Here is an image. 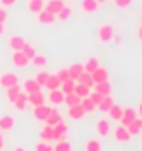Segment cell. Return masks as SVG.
<instances>
[{"label":"cell","instance_id":"cell-55","mask_svg":"<svg viewBox=\"0 0 142 151\" xmlns=\"http://www.w3.org/2000/svg\"><path fill=\"white\" fill-rule=\"evenodd\" d=\"M140 17H142V15H140Z\"/></svg>","mask_w":142,"mask_h":151},{"label":"cell","instance_id":"cell-41","mask_svg":"<svg viewBox=\"0 0 142 151\" xmlns=\"http://www.w3.org/2000/svg\"><path fill=\"white\" fill-rule=\"evenodd\" d=\"M35 151H53V146H51V142H44V140H40V142L35 144Z\"/></svg>","mask_w":142,"mask_h":151},{"label":"cell","instance_id":"cell-2","mask_svg":"<svg viewBox=\"0 0 142 151\" xmlns=\"http://www.w3.org/2000/svg\"><path fill=\"white\" fill-rule=\"evenodd\" d=\"M11 64H13L17 69H27L31 60L22 51H13V53H11Z\"/></svg>","mask_w":142,"mask_h":151},{"label":"cell","instance_id":"cell-28","mask_svg":"<svg viewBox=\"0 0 142 151\" xmlns=\"http://www.w3.org/2000/svg\"><path fill=\"white\" fill-rule=\"evenodd\" d=\"M44 6H46L44 0H29V2H27V9H29V13H33V15L40 13L44 9Z\"/></svg>","mask_w":142,"mask_h":151},{"label":"cell","instance_id":"cell-26","mask_svg":"<svg viewBox=\"0 0 142 151\" xmlns=\"http://www.w3.org/2000/svg\"><path fill=\"white\" fill-rule=\"evenodd\" d=\"M122 109H124V107H120L118 104H113V106L107 109V113H106V115L109 116V120L118 122V120H120V116H122Z\"/></svg>","mask_w":142,"mask_h":151},{"label":"cell","instance_id":"cell-52","mask_svg":"<svg viewBox=\"0 0 142 151\" xmlns=\"http://www.w3.org/2000/svg\"><path fill=\"white\" fill-rule=\"evenodd\" d=\"M97 2H98V4L102 6V4H106V2H107V0H97Z\"/></svg>","mask_w":142,"mask_h":151},{"label":"cell","instance_id":"cell-9","mask_svg":"<svg viewBox=\"0 0 142 151\" xmlns=\"http://www.w3.org/2000/svg\"><path fill=\"white\" fill-rule=\"evenodd\" d=\"M17 126V118L13 115H2L0 116V131H11Z\"/></svg>","mask_w":142,"mask_h":151},{"label":"cell","instance_id":"cell-20","mask_svg":"<svg viewBox=\"0 0 142 151\" xmlns=\"http://www.w3.org/2000/svg\"><path fill=\"white\" fill-rule=\"evenodd\" d=\"M82 11L87 13V15H91V13H97L98 9H100V4L97 2V0H82Z\"/></svg>","mask_w":142,"mask_h":151},{"label":"cell","instance_id":"cell-34","mask_svg":"<svg viewBox=\"0 0 142 151\" xmlns=\"http://www.w3.org/2000/svg\"><path fill=\"white\" fill-rule=\"evenodd\" d=\"M55 17H57V20H68V18L71 17V6H69V4H64V7H62Z\"/></svg>","mask_w":142,"mask_h":151},{"label":"cell","instance_id":"cell-45","mask_svg":"<svg viewBox=\"0 0 142 151\" xmlns=\"http://www.w3.org/2000/svg\"><path fill=\"white\" fill-rule=\"evenodd\" d=\"M0 4H2L4 7H11V6L17 4V0H0Z\"/></svg>","mask_w":142,"mask_h":151},{"label":"cell","instance_id":"cell-23","mask_svg":"<svg viewBox=\"0 0 142 151\" xmlns=\"http://www.w3.org/2000/svg\"><path fill=\"white\" fill-rule=\"evenodd\" d=\"M48 62H49V60H48V57L44 55V53H37V55L31 58V64H33L35 68H38V69H46V68H48Z\"/></svg>","mask_w":142,"mask_h":151},{"label":"cell","instance_id":"cell-51","mask_svg":"<svg viewBox=\"0 0 142 151\" xmlns=\"http://www.w3.org/2000/svg\"><path fill=\"white\" fill-rule=\"evenodd\" d=\"M13 151H27V149H24V147H15Z\"/></svg>","mask_w":142,"mask_h":151},{"label":"cell","instance_id":"cell-36","mask_svg":"<svg viewBox=\"0 0 142 151\" xmlns=\"http://www.w3.org/2000/svg\"><path fill=\"white\" fill-rule=\"evenodd\" d=\"M80 104H82V107L86 109V113H95V109H97V107H95V104H93V100L89 99V95H87V96H84V99L80 100Z\"/></svg>","mask_w":142,"mask_h":151},{"label":"cell","instance_id":"cell-47","mask_svg":"<svg viewBox=\"0 0 142 151\" xmlns=\"http://www.w3.org/2000/svg\"><path fill=\"white\" fill-rule=\"evenodd\" d=\"M137 38H138V40L142 42V24H140V26L137 27Z\"/></svg>","mask_w":142,"mask_h":151},{"label":"cell","instance_id":"cell-42","mask_svg":"<svg viewBox=\"0 0 142 151\" xmlns=\"http://www.w3.org/2000/svg\"><path fill=\"white\" fill-rule=\"evenodd\" d=\"M131 4H133V0H113V6L118 9H128L131 7Z\"/></svg>","mask_w":142,"mask_h":151},{"label":"cell","instance_id":"cell-35","mask_svg":"<svg viewBox=\"0 0 142 151\" xmlns=\"http://www.w3.org/2000/svg\"><path fill=\"white\" fill-rule=\"evenodd\" d=\"M75 80H71V78H68V80H64L62 84H60V91L64 93V95H68V93H73V89H75Z\"/></svg>","mask_w":142,"mask_h":151},{"label":"cell","instance_id":"cell-22","mask_svg":"<svg viewBox=\"0 0 142 151\" xmlns=\"http://www.w3.org/2000/svg\"><path fill=\"white\" fill-rule=\"evenodd\" d=\"M126 129H128V131H129V135L131 137H137L140 131H142V118H135V120H131L128 126H126Z\"/></svg>","mask_w":142,"mask_h":151},{"label":"cell","instance_id":"cell-31","mask_svg":"<svg viewBox=\"0 0 142 151\" xmlns=\"http://www.w3.org/2000/svg\"><path fill=\"white\" fill-rule=\"evenodd\" d=\"M73 93H75V95H79L80 99H84V96H87V95L91 93V88H87V86H84V84H80V82H76Z\"/></svg>","mask_w":142,"mask_h":151},{"label":"cell","instance_id":"cell-14","mask_svg":"<svg viewBox=\"0 0 142 151\" xmlns=\"http://www.w3.org/2000/svg\"><path fill=\"white\" fill-rule=\"evenodd\" d=\"M137 118V111L133 109V107H126V109H122V116H120V126H128L131 120H135Z\"/></svg>","mask_w":142,"mask_h":151},{"label":"cell","instance_id":"cell-33","mask_svg":"<svg viewBox=\"0 0 142 151\" xmlns=\"http://www.w3.org/2000/svg\"><path fill=\"white\" fill-rule=\"evenodd\" d=\"M98 66H100V62H98V58H95V57H91L89 60H87L86 64H84V71L86 73H93Z\"/></svg>","mask_w":142,"mask_h":151},{"label":"cell","instance_id":"cell-17","mask_svg":"<svg viewBox=\"0 0 142 151\" xmlns=\"http://www.w3.org/2000/svg\"><path fill=\"white\" fill-rule=\"evenodd\" d=\"M26 44H27V40L24 37H20V35H13L9 38V47L13 51H22V47H24Z\"/></svg>","mask_w":142,"mask_h":151},{"label":"cell","instance_id":"cell-40","mask_svg":"<svg viewBox=\"0 0 142 151\" xmlns=\"http://www.w3.org/2000/svg\"><path fill=\"white\" fill-rule=\"evenodd\" d=\"M22 53H24V55L31 60L33 57H35L37 55V49H35V46H31V44H26L24 47H22Z\"/></svg>","mask_w":142,"mask_h":151},{"label":"cell","instance_id":"cell-19","mask_svg":"<svg viewBox=\"0 0 142 151\" xmlns=\"http://www.w3.org/2000/svg\"><path fill=\"white\" fill-rule=\"evenodd\" d=\"M27 104H29L31 107L40 106V104H46V96H44V93H42V91L29 93V95H27Z\"/></svg>","mask_w":142,"mask_h":151},{"label":"cell","instance_id":"cell-46","mask_svg":"<svg viewBox=\"0 0 142 151\" xmlns=\"http://www.w3.org/2000/svg\"><path fill=\"white\" fill-rule=\"evenodd\" d=\"M6 20H7V11L6 9H0V22L6 24Z\"/></svg>","mask_w":142,"mask_h":151},{"label":"cell","instance_id":"cell-6","mask_svg":"<svg viewBox=\"0 0 142 151\" xmlns=\"http://www.w3.org/2000/svg\"><path fill=\"white\" fill-rule=\"evenodd\" d=\"M86 109L82 107V104H75V106H69L68 107V118H71V120H82V118L86 116Z\"/></svg>","mask_w":142,"mask_h":151},{"label":"cell","instance_id":"cell-32","mask_svg":"<svg viewBox=\"0 0 142 151\" xmlns=\"http://www.w3.org/2000/svg\"><path fill=\"white\" fill-rule=\"evenodd\" d=\"M80 100H82V99H80L79 95H75V93L64 95V104L68 106V107H69V106H75V104H80Z\"/></svg>","mask_w":142,"mask_h":151},{"label":"cell","instance_id":"cell-44","mask_svg":"<svg viewBox=\"0 0 142 151\" xmlns=\"http://www.w3.org/2000/svg\"><path fill=\"white\" fill-rule=\"evenodd\" d=\"M89 99L93 100V104H95V107H97L98 104L102 102V99H104V96H102L100 93H97V91H93V89H91V93H89Z\"/></svg>","mask_w":142,"mask_h":151},{"label":"cell","instance_id":"cell-12","mask_svg":"<svg viewBox=\"0 0 142 151\" xmlns=\"http://www.w3.org/2000/svg\"><path fill=\"white\" fill-rule=\"evenodd\" d=\"M22 91H26L27 95L29 93H37V91H42V86L35 78H26L24 84H22Z\"/></svg>","mask_w":142,"mask_h":151},{"label":"cell","instance_id":"cell-25","mask_svg":"<svg viewBox=\"0 0 142 151\" xmlns=\"http://www.w3.org/2000/svg\"><path fill=\"white\" fill-rule=\"evenodd\" d=\"M68 69H69V78L76 82V78H79L80 73L84 71V64H82V62H75V64H71Z\"/></svg>","mask_w":142,"mask_h":151},{"label":"cell","instance_id":"cell-4","mask_svg":"<svg viewBox=\"0 0 142 151\" xmlns=\"http://www.w3.org/2000/svg\"><path fill=\"white\" fill-rule=\"evenodd\" d=\"M95 129H97L98 137H109V133H111V124H109V118H107V116L98 118Z\"/></svg>","mask_w":142,"mask_h":151},{"label":"cell","instance_id":"cell-53","mask_svg":"<svg viewBox=\"0 0 142 151\" xmlns=\"http://www.w3.org/2000/svg\"><path fill=\"white\" fill-rule=\"evenodd\" d=\"M0 151H4V149H0Z\"/></svg>","mask_w":142,"mask_h":151},{"label":"cell","instance_id":"cell-27","mask_svg":"<svg viewBox=\"0 0 142 151\" xmlns=\"http://www.w3.org/2000/svg\"><path fill=\"white\" fill-rule=\"evenodd\" d=\"M44 7H46L48 11H51L53 15H57V13L60 11V9L64 7V0H48Z\"/></svg>","mask_w":142,"mask_h":151},{"label":"cell","instance_id":"cell-10","mask_svg":"<svg viewBox=\"0 0 142 151\" xmlns=\"http://www.w3.org/2000/svg\"><path fill=\"white\" fill-rule=\"evenodd\" d=\"M91 89L97 91V93H100L102 96H111V93H113V88H111V84H109V80L93 84V88H91Z\"/></svg>","mask_w":142,"mask_h":151},{"label":"cell","instance_id":"cell-13","mask_svg":"<svg viewBox=\"0 0 142 151\" xmlns=\"http://www.w3.org/2000/svg\"><path fill=\"white\" fill-rule=\"evenodd\" d=\"M38 137H40V140H44V142H53V138H55V129H53V126L44 124L40 127V131H38Z\"/></svg>","mask_w":142,"mask_h":151},{"label":"cell","instance_id":"cell-18","mask_svg":"<svg viewBox=\"0 0 142 151\" xmlns=\"http://www.w3.org/2000/svg\"><path fill=\"white\" fill-rule=\"evenodd\" d=\"M20 93H22V86H20V84H15V86H9V88H6V96H7V102H9V104H13Z\"/></svg>","mask_w":142,"mask_h":151},{"label":"cell","instance_id":"cell-48","mask_svg":"<svg viewBox=\"0 0 142 151\" xmlns=\"http://www.w3.org/2000/svg\"><path fill=\"white\" fill-rule=\"evenodd\" d=\"M135 111H137V116H138V118H142V102L138 104V107H137Z\"/></svg>","mask_w":142,"mask_h":151},{"label":"cell","instance_id":"cell-54","mask_svg":"<svg viewBox=\"0 0 142 151\" xmlns=\"http://www.w3.org/2000/svg\"><path fill=\"white\" fill-rule=\"evenodd\" d=\"M71 151H73V149H71Z\"/></svg>","mask_w":142,"mask_h":151},{"label":"cell","instance_id":"cell-3","mask_svg":"<svg viewBox=\"0 0 142 151\" xmlns=\"http://www.w3.org/2000/svg\"><path fill=\"white\" fill-rule=\"evenodd\" d=\"M113 138H115L117 144H122V146H126V144L131 142V135L126 129V126H117L113 129Z\"/></svg>","mask_w":142,"mask_h":151},{"label":"cell","instance_id":"cell-1","mask_svg":"<svg viewBox=\"0 0 142 151\" xmlns=\"http://www.w3.org/2000/svg\"><path fill=\"white\" fill-rule=\"evenodd\" d=\"M115 37V27L111 24H100L97 27V38L98 42H102V44H109V42L113 40Z\"/></svg>","mask_w":142,"mask_h":151},{"label":"cell","instance_id":"cell-49","mask_svg":"<svg viewBox=\"0 0 142 151\" xmlns=\"http://www.w3.org/2000/svg\"><path fill=\"white\" fill-rule=\"evenodd\" d=\"M6 33V26H4V22H0V35H4Z\"/></svg>","mask_w":142,"mask_h":151},{"label":"cell","instance_id":"cell-16","mask_svg":"<svg viewBox=\"0 0 142 151\" xmlns=\"http://www.w3.org/2000/svg\"><path fill=\"white\" fill-rule=\"evenodd\" d=\"M48 100H49L53 106H62V104H64V93L60 91V88H58V89H51V91L48 93Z\"/></svg>","mask_w":142,"mask_h":151},{"label":"cell","instance_id":"cell-15","mask_svg":"<svg viewBox=\"0 0 142 151\" xmlns=\"http://www.w3.org/2000/svg\"><path fill=\"white\" fill-rule=\"evenodd\" d=\"M62 115H60V111L57 109V106H53L51 107V111H49V115H48V118L44 120V124H48V126H55V124H58L60 120H62Z\"/></svg>","mask_w":142,"mask_h":151},{"label":"cell","instance_id":"cell-43","mask_svg":"<svg viewBox=\"0 0 142 151\" xmlns=\"http://www.w3.org/2000/svg\"><path fill=\"white\" fill-rule=\"evenodd\" d=\"M57 77H58V80H60V82L68 80V78H69V69H68V68H60V69H58V73H57Z\"/></svg>","mask_w":142,"mask_h":151},{"label":"cell","instance_id":"cell-5","mask_svg":"<svg viewBox=\"0 0 142 151\" xmlns=\"http://www.w3.org/2000/svg\"><path fill=\"white\" fill-rule=\"evenodd\" d=\"M18 84V75L13 73V71H6L0 75V88H9V86H15Z\"/></svg>","mask_w":142,"mask_h":151},{"label":"cell","instance_id":"cell-39","mask_svg":"<svg viewBox=\"0 0 142 151\" xmlns=\"http://www.w3.org/2000/svg\"><path fill=\"white\" fill-rule=\"evenodd\" d=\"M53 151H71V144L68 140H62V142H57L53 146Z\"/></svg>","mask_w":142,"mask_h":151},{"label":"cell","instance_id":"cell-38","mask_svg":"<svg viewBox=\"0 0 142 151\" xmlns=\"http://www.w3.org/2000/svg\"><path fill=\"white\" fill-rule=\"evenodd\" d=\"M48 77H49V73L46 71V69H40L38 73H37V77H33V78H35L40 86H42V88H44V84H46V80H48Z\"/></svg>","mask_w":142,"mask_h":151},{"label":"cell","instance_id":"cell-50","mask_svg":"<svg viewBox=\"0 0 142 151\" xmlns=\"http://www.w3.org/2000/svg\"><path fill=\"white\" fill-rule=\"evenodd\" d=\"M0 149H4V137H2V133H0Z\"/></svg>","mask_w":142,"mask_h":151},{"label":"cell","instance_id":"cell-29","mask_svg":"<svg viewBox=\"0 0 142 151\" xmlns=\"http://www.w3.org/2000/svg\"><path fill=\"white\" fill-rule=\"evenodd\" d=\"M60 80H58V77L57 75H49L48 77V80H46V84H44V88H46L48 91H51V89H58L60 88Z\"/></svg>","mask_w":142,"mask_h":151},{"label":"cell","instance_id":"cell-37","mask_svg":"<svg viewBox=\"0 0 142 151\" xmlns=\"http://www.w3.org/2000/svg\"><path fill=\"white\" fill-rule=\"evenodd\" d=\"M76 82H80V84L87 86V88H93V78H91V73L82 71V73H80V77L76 78Z\"/></svg>","mask_w":142,"mask_h":151},{"label":"cell","instance_id":"cell-11","mask_svg":"<svg viewBox=\"0 0 142 151\" xmlns=\"http://www.w3.org/2000/svg\"><path fill=\"white\" fill-rule=\"evenodd\" d=\"M91 78H93V84L106 82V80H109V73H107V69H106V68L98 66V68H97V69L91 73Z\"/></svg>","mask_w":142,"mask_h":151},{"label":"cell","instance_id":"cell-30","mask_svg":"<svg viewBox=\"0 0 142 151\" xmlns=\"http://www.w3.org/2000/svg\"><path fill=\"white\" fill-rule=\"evenodd\" d=\"M113 104H115L113 96H104V99H102V102L97 106V109L100 111V113H107V109H109V107H111Z\"/></svg>","mask_w":142,"mask_h":151},{"label":"cell","instance_id":"cell-21","mask_svg":"<svg viewBox=\"0 0 142 151\" xmlns=\"http://www.w3.org/2000/svg\"><path fill=\"white\" fill-rule=\"evenodd\" d=\"M11 106H15V109H18V111H26L27 109V93L26 91H22L18 96H17V100L11 104Z\"/></svg>","mask_w":142,"mask_h":151},{"label":"cell","instance_id":"cell-7","mask_svg":"<svg viewBox=\"0 0 142 151\" xmlns=\"http://www.w3.org/2000/svg\"><path fill=\"white\" fill-rule=\"evenodd\" d=\"M49 111H51V107H49V106H46V104H40V106H35V107H33V116H35V120H38V122H44V120L48 118Z\"/></svg>","mask_w":142,"mask_h":151},{"label":"cell","instance_id":"cell-8","mask_svg":"<svg viewBox=\"0 0 142 151\" xmlns=\"http://www.w3.org/2000/svg\"><path fill=\"white\" fill-rule=\"evenodd\" d=\"M37 18H38V22L44 24V26H53L55 22H57V17H55L51 11H48L46 7H44L40 13H37Z\"/></svg>","mask_w":142,"mask_h":151},{"label":"cell","instance_id":"cell-24","mask_svg":"<svg viewBox=\"0 0 142 151\" xmlns=\"http://www.w3.org/2000/svg\"><path fill=\"white\" fill-rule=\"evenodd\" d=\"M86 151H104L102 140H100V138H97V137L89 138V140L86 142Z\"/></svg>","mask_w":142,"mask_h":151}]
</instances>
